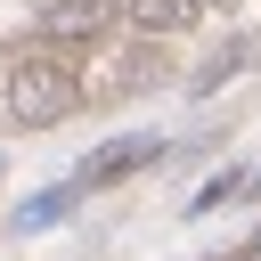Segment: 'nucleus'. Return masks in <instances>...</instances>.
<instances>
[{
  "label": "nucleus",
  "instance_id": "nucleus-1",
  "mask_svg": "<svg viewBox=\"0 0 261 261\" xmlns=\"http://www.w3.org/2000/svg\"><path fill=\"white\" fill-rule=\"evenodd\" d=\"M0 106H8V122H24V130H49V122H65L73 106H82V65L65 57V49H16L8 57V73H0Z\"/></svg>",
  "mask_w": 261,
  "mask_h": 261
},
{
  "label": "nucleus",
  "instance_id": "nucleus-2",
  "mask_svg": "<svg viewBox=\"0 0 261 261\" xmlns=\"http://www.w3.org/2000/svg\"><path fill=\"white\" fill-rule=\"evenodd\" d=\"M106 16H114V0H41V41L49 49H82V41L106 33Z\"/></svg>",
  "mask_w": 261,
  "mask_h": 261
},
{
  "label": "nucleus",
  "instance_id": "nucleus-3",
  "mask_svg": "<svg viewBox=\"0 0 261 261\" xmlns=\"http://www.w3.org/2000/svg\"><path fill=\"white\" fill-rule=\"evenodd\" d=\"M155 155H163V139H147V130H139V139H106V147H98V155H90V163L73 171V188H114V179L147 171Z\"/></svg>",
  "mask_w": 261,
  "mask_h": 261
},
{
  "label": "nucleus",
  "instance_id": "nucleus-4",
  "mask_svg": "<svg viewBox=\"0 0 261 261\" xmlns=\"http://www.w3.org/2000/svg\"><path fill=\"white\" fill-rule=\"evenodd\" d=\"M139 33H155V41H171V33H188L196 16H204V0H114Z\"/></svg>",
  "mask_w": 261,
  "mask_h": 261
},
{
  "label": "nucleus",
  "instance_id": "nucleus-5",
  "mask_svg": "<svg viewBox=\"0 0 261 261\" xmlns=\"http://www.w3.org/2000/svg\"><path fill=\"white\" fill-rule=\"evenodd\" d=\"M82 204V188H49V196H33V204H16V228H49V220H65Z\"/></svg>",
  "mask_w": 261,
  "mask_h": 261
},
{
  "label": "nucleus",
  "instance_id": "nucleus-6",
  "mask_svg": "<svg viewBox=\"0 0 261 261\" xmlns=\"http://www.w3.org/2000/svg\"><path fill=\"white\" fill-rule=\"evenodd\" d=\"M228 196H245V171H220V179H204V188L188 196V212H212V204H228Z\"/></svg>",
  "mask_w": 261,
  "mask_h": 261
},
{
  "label": "nucleus",
  "instance_id": "nucleus-7",
  "mask_svg": "<svg viewBox=\"0 0 261 261\" xmlns=\"http://www.w3.org/2000/svg\"><path fill=\"white\" fill-rule=\"evenodd\" d=\"M245 261H261V237H253V245H245Z\"/></svg>",
  "mask_w": 261,
  "mask_h": 261
},
{
  "label": "nucleus",
  "instance_id": "nucleus-8",
  "mask_svg": "<svg viewBox=\"0 0 261 261\" xmlns=\"http://www.w3.org/2000/svg\"><path fill=\"white\" fill-rule=\"evenodd\" d=\"M220 261H245V253H220Z\"/></svg>",
  "mask_w": 261,
  "mask_h": 261
}]
</instances>
